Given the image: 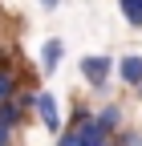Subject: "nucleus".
<instances>
[{
    "label": "nucleus",
    "mask_w": 142,
    "mask_h": 146,
    "mask_svg": "<svg viewBox=\"0 0 142 146\" xmlns=\"http://www.w3.org/2000/svg\"><path fill=\"white\" fill-rule=\"evenodd\" d=\"M61 57H65V41L61 36H49L45 49H41V77H53L57 65H61Z\"/></svg>",
    "instance_id": "6"
},
{
    "label": "nucleus",
    "mask_w": 142,
    "mask_h": 146,
    "mask_svg": "<svg viewBox=\"0 0 142 146\" xmlns=\"http://www.w3.org/2000/svg\"><path fill=\"white\" fill-rule=\"evenodd\" d=\"M16 94H21V73H16V65H12L8 53H0V102H8Z\"/></svg>",
    "instance_id": "4"
},
{
    "label": "nucleus",
    "mask_w": 142,
    "mask_h": 146,
    "mask_svg": "<svg viewBox=\"0 0 142 146\" xmlns=\"http://www.w3.org/2000/svg\"><path fill=\"white\" fill-rule=\"evenodd\" d=\"M110 130H102V122L98 118H90V122H85L81 126V146H110Z\"/></svg>",
    "instance_id": "8"
},
{
    "label": "nucleus",
    "mask_w": 142,
    "mask_h": 146,
    "mask_svg": "<svg viewBox=\"0 0 142 146\" xmlns=\"http://www.w3.org/2000/svg\"><path fill=\"white\" fill-rule=\"evenodd\" d=\"M61 4V0H41V8H57Z\"/></svg>",
    "instance_id": "13"
},
{
    "label": "nucleus",
    "mask_w": 142,
    "mask_h": 146,
    "mask_svg": "<svg viewBox=\"0 0 142 146\" xmlns=\"http://www.w3.org/2000/svg\"><path fill=\"white\" fill-rule=\"evenodd\" d=\"M114 73H118V81H122V85L138 89V85H142V53H126V57L118 61Z\"/></svg>",
    "instance_id": "5"
},
{
    "label": "nucleus",
    "mask_w": 142,
    "mask_h": 146,
    "mask_svg": "<svg viewBox=\"0 0 142 146\" xmlns=\"http://www.w3.org/2000/svg\"><path fill=\"white\" fill-rule=\"evenodd\" d=\"M118 8H122L130 29H142V0H118Z\"/></svg>",
    "instance_id": "9"
},
{
    "label": "nucleus",
    "mask_w": 142,
    "mask_h": 146,
    "mask_svg": "<svg viewBox=\"0 0 142 146\" xmlns=\"http://www.w3.org/2000/svg\"><path fill=\"white\" fill-rule=\"evenodd\" d=\"M134 146H142V138H138V142H134Z\"/></svg>",
    "instance_id": "15"
},
{
    "label": "nucleus",
    "mask_w": 142,
    "mask_h": 146,
    "mask_svg": "<svg viewBox=\"0 0 142 146\" xmlns=\"http://www.w3.org/2000/svg\"><path fill=\"white\" fill-rule=\"evenodd\" d=\"M77 69H81V77H85V85H90L94 94H106V85H110V73L118 69V61L110 57V53H85Z\"/></svg>",
    "instance_id": "1"
},
{
    "label": "nucleus",
    "mask_w": 142,
    "mask_h": 146,
    "mask_svg": "<svg viewBox=\"0 0 142 146\" xmlns=\"http://www.w3.org/2000/svg\"><path fill=\"white\" fill-rule=\"evenodd\" d=\"M33 114L41 118V126L57 138L61 130H65V118H61V106H57V98L53 94H37V102H33Z\"/></svg>",
    "instance_id": "3"
},
{
    "label": "nucleus",
    "mask_w": 142,
    "mask_h": 146,
    "mask_svg": "<svg viewBox=\"0 0 142 146\" xmlns=\"http://www.w3.org/2000/svg\"><path fill=\"white\" fill-rule=\"evenodd\" d=\"M138 98H142V85H138Z\"/></svg>",
    "instance_id": "14"
},
{
    "label": "nucleus",
    "mask_w": 142,
    "mask_h": 146,
    "mask_svg": "<svg viewBox=\"0 0 142 146\" xmlns=\"http://www.w3.org/2000/svg\"><path fill=\"white\" fill-rule=\"evenodd\" d=\"M98 122H102V130H110V134H122V126H126V110H122V102H106L98 114H94Z\"/></svg>",
    "instance_id": "7"
},
{
    "label": "nucleus",
    "mask_w": 142,
    "mask_h": 146,
    "mask_svg": "<svg viewBox=\"0 0 142 146\" xmlns=\"http://www.w3.org/2000/svg\"><path fill=\"white\" fill-rule=\"evenodd\" d=\"M138 138H142L138 130H122V134H114V138H110V146H134Z\"/></svg>",
    "instance_id": "11"
},
{
    "label": "nucleus",
    "mask_w": 142,
    "mask_h": 146,
    "mask_svg": "<svg viewBox=\"0 0 142 146\" xmlns=\"http://www.w3.org/2000/svg\"><path fill=\"white\" fill-rule=\"evenodd\" d=\"M33 102H37V94H16V98H8V102H0V126H8V130L16 134L21 126L29 122V114H33Z\"/></svg>",
    "instance_id": "2"
},
{
    "label": "nucleus",
    "mask_w": 142,
    "mask_h": 146,
    "mask_svg": "<svg viewBox=\"0 0 142 146\" xmlns=\"http://www.w3.org/2000/svg\"><path fill=\"white\" fill-rule=\"evenodd\" d=\"M0 146H12V130L8 126H0Z\"/></svg>",
    "instance_id": "12"
},
{
    "label": "nucleus",
    "mask_w": 142,
    "mask_h": 146,
    "mask_svg": "<svg viewBox=\"0 0 142 146\" xmlns=\"http://www.w3.org/2000/svg\"><path fill=\"white\" fill-rule=\"evenodd\" d=\"M57 146H81V130L77 126H65V130L57 134Z\"/></svg>",
    "instance_id": "10"
}]
</instances>
